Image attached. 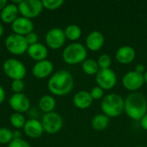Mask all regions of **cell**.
<instances>
[{"label":"cell","mask_w":147,"mask_h":147,"mask_svg":"<svg viewBox=\"0 0 147 147\" xmlns=\"http://www.w3.org/2000/svg\"><path fill=\"white\" fill-rule=\"evenodd\" d=\"M19 9L17 5L14 3L7 4L1 11L0 17L1 20L5 23H13V22L18 18Z\"/></svg>","instance_id":"20"},{"label":"cell","mask_w":147,"mask_h":147,"mask_svg":"<svg viewBox=\"0 0 147 147\" xmlns=\"http://www.w3.org/2000/svg\"><path fill=\"white\" fill-rule=\"evenodd\" d=\"M9 121H10V124L16 129H20V128L23 127L26 123L25 117L20 113L12 114L10 116Z\"/></svg>","instance_id":"25"},{"label":"cell","mask_w":147,"mask_h":147,"mask_svg":"<svg viewBox=\"0 0 147 147\" xmlns=\"http://www.w3.org/2000/svg\"><path fill=\"white\" fill-rule=\"evenodd\" d=\"M6 5H7V1L6 0H0V10H2Z\"/></svg>","instance_id":"37"},{"label":"cell","mask_w":147,"mask_h":147,"mask_svg":"<svg viewBox=\"0 0 147 147\" xmlns=\"http://www.w3.org/2000/svg\"><path fill=\"white\" fill-rule=\"evenodd\" d=\"M137 147H142V146H137Z\"/></svg>","instance_id":"40"},{"label":"cell","mask_w":147,"mask_h":147,"mask_svg":"<svg viewBox=\"0 0 147 147\" xmlns=\"http://www.w3.org/2000/svg\"><path fill=\"white\" fill-rule=\"evenodd\" d=\"M41 124L45 132L50 134H54L59 132L62 128L63 120L59 114L55 112H51L47 113L43 115Z\"/></svg>","instance_id":"8"},{"label":"cell","mask_w":147,"mask_h":147,"mask_svg":"<svg viewBox=\"0 0 147 147\" xmlns=\"http://www.w3.org/2000/svg\"><path fill=\"white\" fill-rule=\"evenodd\" d=\"M74 80L71 74L65 71L60 70L56 71L48 81V90L55 96H65L70 93L73 88Z\"/></svg>","instance_id":"2"},{"label":"cell","mask_w":147,"mask_h":147,"mask_svg":"<svg viewBox=\"0 0 147 147\" xmlns=\"http://www.w3.org/2000/svg\"><path fill=\"white\" fill-rule=\"evenodd\" d=\"M12 30L15 34L26 36L34 30V23L30 19L23 16L16 18L12 23Z\"/></svg>","instance_id":"13"},{"label":"cell","mask_w":147,"mask_h":147,"mask_svg":"<svg viewBox=\"0 0 147 147\" xmlns=\"http://www.w3.org/2000/svg\"><path fill=\"white\" fill-rule=\"evenodd\" d=\"M124 111L134 121H140L147 113V100L139 92L129 94L124 100Z\"/></svg>","instance_id":"1"},{"label":"cell","mask_w":147,"mask_h":147,"mask_svg":"<svg viewBox=\"0 0 147 147\" xmlns=\"http://www.w3.org/2000/svg\"><path fill=\"white\" fill-rule=\"evenodd\" d=\"M143 75H144V81H145V84H147V71H146Z\"/></svg>","instance_id":"38"},{"label":"cell","mask_w":147,"mask_h":147,"mask_svg":"<svg viewBox=\"0 0 147 147\" xmlns=\"http://www.w3.org/2000/svg\"><path fill=\"white\" fill-rule=\"evenodd\" d=\"M23 130L27 136L33 139L40 138L44 132L41 122L37 119H30L27 121L23 127Z\"/></svg>","instance_id":"16"},{"label":"cell","mask_w":147,"mask_h":147,"mask_svg":"<svg viewBox=\"0 0 147 147\" xmlns=\"http://www.w3.org/2000/svg\"><path fill=\"white\" fill-rule=\"evenodd\" d=\"M41 3H42L43 8H46L50 10H53V9H57L60 8L63 5L64 1L63 0H43L41 1Z\"/></svg>","instance_id":"27"},{"label":"cell","mask_w":147,"mask_h":147,"mask_svg":"<svg viewBox=\"0 0 147 147\" xmlns=\"http://www.w3.org/2000/svg\"><path fill=\"white\" fill-rule=\"evenodd\" d=\"M92 102H93V99L90 92L84 91V90L78 91V93L75 94L73 97L74 105L80 109H88L92 104Z\"/></svg>","instance_id":"19"},{"label":"cell","mask_w":147,"mask_h":147,"mask_svg":"<svg viewBox=\"0 0 147 147\" xmlns=\"http://www.w3.org/2000/svg\"><path fill=\"white\" fill-rule=\"evenodd\" d=\"M9 106L13 110L16 111V113H24L27 112L29 109L30 107V102L28 96L22 93L14 94L9 100Z\"/></svg>","instance_id":"12"},{"label":"cell","mask_w":147,"mask_h":147,"mask_svg":"<svg viewBox=\"0 0 147 147\" xmlns=\"http://www.w3.org/2000/svg\"><path fill=\"white\" fill-rule=\"evenodd\" d=\"M25 38H26V40H27V42H28V46L34 45V44L37 43V40H38V36H37V34H36L35 33H34V32H32V33L27 34V35L25 36Z\"/></svg>","instance_id":"32"},{"label":"cell","mask_w":147,"mask_h":147,"mask_svg":"<svg viewBox=\"0 0 147 147\" xmlns=\"http://www.w3.org/2000/svg\"><path fill=\"white\" fill-rule=\"evenodd\" d=\"M5 99V91L2 86H0V103H2Z\"/></svg>","instance_id":"35"},{"label":"cell","mask_w":147,"mask_h":147,"mask_svg":"<svg viewBox=\"0 0 147 147\" xmlns=\"http://www.w3.org/2000/svg\"><path fill=\"white\" fill-rule=\"evenodd\" d=\"M5 47L7 50L15 55H22L28 51V44L25 36L20 34H9L5 40Z\"/></svg>","instance_id":"5"},{"label":"cell","mask_w":147,"mask_h":147,"mask_svg":"<svg viewBox=\"0 0 147 147\" xmlns=\"http://www.w3.org/2000/svg\"><path fill=\"white\" fill-rule=\"evenodd\" d=\"M13 140V133L5 127L0 128V144L10 143Z\"/></svg>","instance_id":"26"},{"label":"cell","mask_w":147,"mask_h":147,"mask_svg":"<svg viewBox=\"0 0 147 147\" xmlns=\"http://www.w3.org/2000/svg\"><path fill=\"white\" fill-rule=\"evenodd\" d=\"M8 147H31L29 146V144L22 140V139H18V140H12V141L9 144Z\"/></svg>","instance_id":"31"},{"label":"cell","mask_w":147,"mask_h":147,"mask_svg":"<svg viewBox=\"0 0 147 147\" xmlns=\"http://www.w3.org/2000/svg\"><path fill=\"white\" fill-rule=\"evenodd\" d=\"M21 136H22V134H21L20 131H15V132H13V140L21 139Z\"/></svg>","instance_id":"36"},{"label":"cell","mask_w":147,"mask_h":147,"mask_svg":"<svg viewBox=\"0 0 147 147\" xmlns=\"http://www.w3.org/2000/svg\"><path fill=\"white\" fill-rule=\"evenodd\" d=\"M63 59L69 65H77L83 63L87 57V50L81 43H71L63 51Z\"/></svg>","instance_id":"4"},{"label":"cell","mask_w":147,"mask_h":147,"mask_svg":"<svg viewBox=\"0 0 147 147\" xmlns=\"http://www.w3.org/2000/svg\"><path fill=\"white\" fill-rule=\"evenodd\" d=\"M82 68H83L84 72L90 76L96 75V73L100 70L97 61L91 59H86L82 63Z\"/></svg>","instance_id":"23"},{"label":"cell","mask_w":147,"mask_h":147,"mask_svg":"<svg viewBox=\"0 0 147 147\" xmlns=\"http://www.w3.org/2000/svg\"><path fill=\"white\" fill-rule=\"evenodd\" d=\"M65 40V31L58 28L49 30L46 34V43L47 47L54 50L61 48L64 46Z\"/></svg>","instance_id":"11"},{"label":"cell","mask_w":147,"mask_h":147,"mask_svg":"<svg viewBox=\"0 0 147 147\" xmlns=\"http://www.w3.org/2000/svg\"><path fill=\"white\" fill-rule=\"evenodd\" d=\"M12 90L16 93H22V91L24 90V83L22 80H13L11 84Z\"/></svg>","instance_id":"30"},{"label":"cell","mask_w":147,"mask_h":147,"mask_svg":"<svg viewBox=\"0 0 147 147\" xmlns=\"http://www.w3.org/2000/svg\"><path fill=\"white\" fill-rule=\"evenodd\" d=\"M65 37L71 40H77L81 37L82 30L79 26L76 24H71L66 27L65 30Z\"/></svg>","instance_id":"24"},{"label":"cell","mask_w":147,"mask_h":147,"mask_svg":"<svg viewBox=\"0 0 147 147\" xmlns=\"http://www.w3.org/2000/svg\"><path fill=\"white\" fill-rule=\"evenodd\" d=\"M104 36L99 31L90 32L86 38V47L89 50L96 52L99 51L104 45Z\"/></svg>","instance_id":"17"},{"label":"cell","mask_w":147,"mask_h":147,"mask_svg":"<svg viewBox=\"0 0 147 147\" xmlns=\"http://www.w3.org/2000/svg\"><path fill=\"white\" fill-rule=\"evenodd\" d=\"M3 26H2V24L0 23V37L3 35Z\"/></svg>","instance_id":"39"},{"label":"cell","mask_w":147,"mask_h":147,"mask_svg":"<svg viewBox=\"0 0 147 147\" xmlns=\"http://www.w3.org/2000/svg\"><path fill=\"white\" fill-rule=\"evenodd\" d=\"M90 94L93 100H99L102 98V96H104V90L99 86H96L92 88V90L90 91Z\"/></svg>","instance_id":"29"},{"label":"cell","mask_w":147,"mask_h":147,"mask_svg":"<svg viewBox=\"0 0 147 147\" xmlns=\"http://www.w3.org/2000/svg\"><path fill=\"white\" fill-rule=\"evenodd\" d=\"M27 52L31 59L37 60L38 62L41 60H45V59L47 57L48 54V50L47 47L38 42L34 45L28 46Z\"/></svg>","instance_id":"18"},{"label":"cell","mask_w":147,"mask_h":147,"mask_svg":"<svg viewBox=\"0 0 147 147\" xmlns=\"http://www.w3.org/2000/svg\"><path fill=\"white\" fill-rule=\"evenodd\" d=\"M145 70H146V67L142 64H139L135 67V71L138 72V73H140V74H143V72L145 71Z\"/></svg>","instance_id":"33"},{"label":"cell","mask_w":147,"mask_h":147,"mask_svg":"<svg viewBox=\"0 0 147 147\" xmlns=\"http://www.w3.org/2000/svg\"><path fill=\"white\" fill-rule=\"evenodd\" d=\"M109 117H108L104 114H101L96 115L93 117L91 121V126L96 131H103L109 127Z\"/></svg>","instance_id":"21"},{"label":"cell","mask_w":147,"mask_h":147,"mask_svg":"<svg viewBox=\"0 0 147 147\" xmlns=\"http://www.w3.org/2000/svg\"><path fill=\"white\" fill-rule=\"evenodd\" d=\"M140 126L143 129L147 131V113L146 114V115L140 120Z\"/></svg>","instance_id":"34"},{"label":"cell","mask_w":147,"mask_h":147,"mask_svg":"<svg viewBox=\"0 0 147 147\" xmlns=\"http://www.w3.org/2000/svg\"><path fill=\"white\" fill-rule=\"evenodd\" d=\"M144 84V75L140 74L135 71H132L126 73L122 78V84L124 88L129 91L134 92L138 90L143 86Z\"/></svg>","instance_id":"10"},{"label":"cell","mask_w":147,"mask_h":147,"mask_svg":"<svg viewBox=\"0 0 147 147\" xmlns=\"http://www.w3.org/2000/svg\"><path fill=\"white\" fill-rule=\"evenodd\" d=\"M136 57V52L131 46H122L118 48L115 53L116 60L123 65L131 64Z\"/></svg>","instance_id":"14"},{"label":"cell","mask_w":147,"mask_h":147,"mask_svg":"<svg viewBox=\"0 0 147 147\" xmlns=\"http://www.w3.org/2000/svg\"><path fill=\"white\" fill-rule=\"evenodd\" d=\"M101 109L103 114L108 117H117L124 112V100L118 94H109L103 97Z\"/></svg>","instance_id":"3"},{"label":"cell","mask_w":147,"mask_h":147,"mask_svg":"<svg viewBox=\"0 0 147 147\" xmlns=\"http://www.w3.org/2000/svg\"><path fill=\"white\" fill-rule=\"evenodd\" d=\"M56 106L55 99L51 96H44L40 99L39 108L41 111L47 113H51Z\"/></svg>","instance_id":"22"},{"label":"cell","mask_w":147,"mask_h":147,"mask_svg":"<svg viewBox=\"0 0 147 147\" xmlns=\"http://www.w3.org/2000/svg\"><path fill=\"white\" fill-rule=\"evenodd\" d=\"M96 81L100 88L103 90H109L113 89L117 83L116 74L113 70L109 69H100L96 75Z\"/></svg>","instance_id":"9"},{"label":"cell","mask_w":147,"mask_h":147,"mask_svg":"<svg viewBox=\"0 0 147 147\" xmlns=\"http://www.w3.org/2000/svg\"><path fill=\"white\" fill-rule=\"evenodd\" d=\"M17 7L20 14L28 19L38 16L43 9L42 3L39 0H23Z\"/></svg>","instance_id":"7"},{"label":"cell","mask_w":147,"mask_h":147,"mask_svg":"<svg viewBox=\"0 0 147 147\" xmlns=\"http://www.w3.org/2000/svg\"><path fill=\"white\" fill-rule=\"evenodd\" d=\"M53 71V65L50 60H41L37 62L33 67V74L35 78L43 79L51 75Z\"/></svg>","instance_id":"15"},{"label":"cell","mask_w":147,"mask_h":147,"mask_svg":"<svg viewBox=\"0 0 147 147\" xmlns=\"http://www.w3.org/2000/svg\"><path fill=\"white\" fill-rule=\"evenodd\" d=\"M111 63L112 59L109 54H102L97 59V64L100 69H109Z\"/></svg>","instance_id":"28"},{"label":"cell","mask_w":147,"mask_h":147,"mask_svg":"<svg viewBox=\"0 0 147 147\" xmlns=\"http://www.w3.org/2000/svg\"><path fill=\"white\" fill-rule=\"evenodd\" d=\"M4 73L13 80H22L26 76V68L24 65L16 59H9L3 65Z\"/></svg>","instance_id":"6"}]
</instances>
